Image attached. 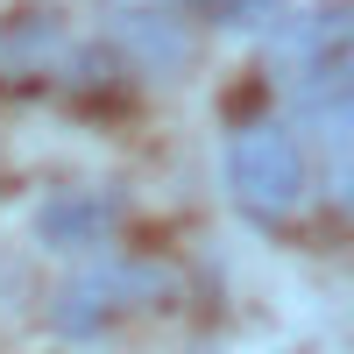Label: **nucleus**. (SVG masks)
<instances>
[{"label": "nucleus", "instance_id": "7ed1b4c3", "mask_svg": "<svg viewBox=\"0 0 354 354\" xmlns=\"http://www.w3.org/2000/svg\"><path fill=\"white\" fill-rule=\"evenodd\" d=\"M192 21H213V28H262L283 15V0H177Z\"/></svg>", "mask_w": 354, "mask_h": 354}, {"label": "nucleus", "instance_id": "20e7f679", "mask_svg": "<svg viewBox=\"0 0 354 354\" xmlns=\"http://www.w3.org/2000/svg\"><path fill=\"white\" fill-rule=\"evenodd\" d=\"M43 227H50V234H78V241H85L93 227H106V213H100V205H57Z\"/></svg>", "mask_w": 354, "mask_h": 354}, {"label": "nucleus", "instance_id": "f03ea898", "mask_svg": "<svg viewBox=\"0 0 354 354\" xmlns=\"http://www.w3.org/2000/svg\"><path fill=\"white\" fill-rule=\"evenodd\" d=\"M163 290H170V277L149 270V262H93V270L71 277L64 298H57V333L85 340V333H100L106 319H121L135 305H156Z\"/></svg>", "mask_w": 354, "mask_h": 354}, {"label": "nucleus", "instance_id": "f257e3e1", "mask_svg": "<svg viewBox=\"0 0 354 354\" xmlns=\"http://www.w3.org/2000/svg\"><path fill=\"white\" fill-rule=\"evenodd\" d=\"M227 192L255 220H290L305 205V149L283 121H248L227 135Z\"/></svg>", "mask_w": 354, "mask_h": 354}]
</instances>
